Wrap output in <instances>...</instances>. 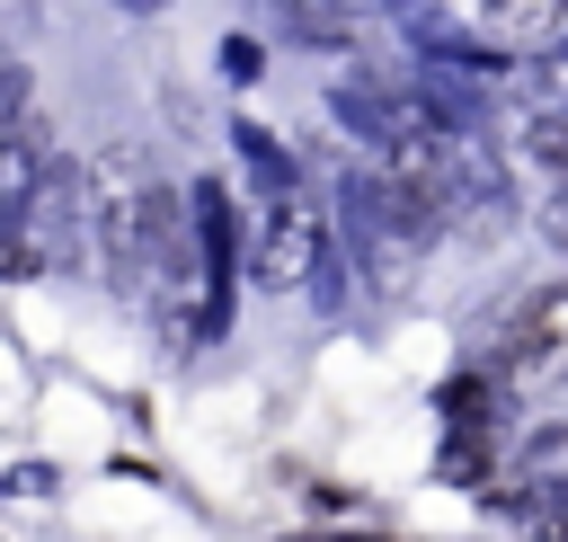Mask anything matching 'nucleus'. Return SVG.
I'll list each match as a JSON object with an SVG mask.
<instances>
[{"mask_svg": "<svg viewBox=\"0 0 568 542\" xmlns=\"http://www.w3.org/2000/svg\"><path fill=\"white\" fill-rule=\"evenodd\" d=\"M71 213H80V240L106 275H151V258L178 240V195L160 187V169L133 142L89 151V169L71 187Z\"/></svg>", "mask_w": 568, "mask_h": 542, "instance_id": "obj_1", "label": "nucleus"}, {"mask_svg": "<svg viewBox=\"0 0 568 542\" xmlns=\"http://www.w3.org/2000/svg\"><path fill=\"white\" fill-rule=\"evenodd\" d=\"M320 195L311 187H275L266 195V213H257V231H248V275L266 284V293H293V284H311L320 275Z\"/></svg>", "mask_w": 568, "mask_h": 542, "instance_id": "obj_2", "label": "nucleus"}, {"mask_svg": "<svg viewBox=\"0 0 568 542\" xmlns=\"http://www.w3.org/2000/svg\"><path fill=\"white\" fill-rule=\"evenodd\" d=\"M497 373L515 391H541L568 373V284H541L497 320Z\"/></svg>", "mask_w": 568, "mask_h": 542, "instance_id": "obj_3", "label": "nucleus"}, {"mask_svg": "<svg viewBox=\"0 0 568 542\" xmlns=\"http://www.w3.org/2000/svg\"><path fill=\"white\" fill-rule=\"evenodd\" d=\"M44 204V124L36 116H18L9 133H0V240L9 231H27V213Z\"/></svg>", "mask_w": 568, "mask_h": 542, "instance_id": "obj_4", "label": "nucleus"}, {"mask_svg": "<svg viewBox=\"0 0 568 542\" xmlns=\"http://www.w3.org/2000/svg\"><path fill=\"white\" fill-rule=\"evenodd\" d=\"M266 9H275L302 44H346V36H355V9H346V0H266Z\"/></svg>", "mask_w": 568, "mask_h": 542, "instance_id": "obj_5", "label": "nucleus"}, {"mask_svg": "<svg viewBox=\"0 0 568 542\" xmlns=\"http://www.w3.org/2000/svg\"><path fill=\"white\" fill-rule=\"evenodd\" d=\"M479 27L488 36H550L559 27V0H479Z\"/></svg>", "mask_w": 568, "mask_h": 542, "instance_id": "obj_6", "label": "nucleus"}, {"mask_svg": "<svg viewBox=\"0 0 568 542\" xmlns=\"http://www.w3.org/2000/svg\"><path fill=\"white\" fill-rule=\"evenodd\" d=\"M541 222H550V240H559V249H568V178H559V187H550V204H541Z\"/></svg>", "mask_w": 568, "mask_h": 542, "instance_id": "obj_7", "label": "nucleus"}, {"mask_svg": "<svg viewBox=\"0 0 568 542\" xmlns=\"http://www.w3.org/2000/svg\"><path fill=\"white\" fill-rule=\"evenodd\" d=\"M532 151H541V160H559V169H568V116H559V124H541V133H532Z\"/></svg>", "mask_w": 568, "mask_h": 542, "instance_id": "obj_8", "label": "nucleus"}]
</instances>
